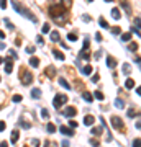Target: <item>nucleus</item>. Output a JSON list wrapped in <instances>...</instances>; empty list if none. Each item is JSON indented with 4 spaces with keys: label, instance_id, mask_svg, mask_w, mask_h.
I'll return each instance as SVG.
<instances>
[{
    "label": "nucleus",
    "instance_id": "7",
    "mask_svg": "<svg viewBox=\"0 0 141 147\" xmlns=\"http://www.w3.org/2000/svg\"><path fill=\"white\" fill-rule=\"evenodd\" d=\"M59 131L64 136H72V134H74V129H72V127H67V126H61Z\"/></svg>",
    "mask_w": 141,
    "mask_h": 147
},
{
    "label": "nucleus",
    "instance_id": "54",
    "mask_svg": "<svg viewBox=\"0 0 141 147\" xmlns=\"http://www.w3.org/2000/svg\"><path fill=\"white\" fill-rule=\"evenodd\" d=\"M10 56H12V57H18V54H16L15 51H10Z\"/></svg>",
    "mask_w": 141,
    "mask_h": 147
},
{
    "label": "nucleus",
    "instance_id": "10",
    "mask_svg": "<svg viewBox=\"0 0 141 147\" xmlns=\"http://www.w3.org/2000/svg\"><path fill=\"white\" fill-rule=\"evenodd\" d=\"M94 121H95V118L89 114V116H85V118H84V124H85V126H90V124H94Z\"/></svg>",
    "mask_w": 141,
    "mask_h": 147
},
{
    "label": "nucleus",
    "instance_id": "45",
    "mask_svg": "<svg viewBox=\"0 0 141 147\" xmlns=\"http://www.w3.org/2000/svg\"><path fill=\"white\" fill-rule=\"evenodd\" d=\"M5 127H7L5 123H3V121H0V131H5Z\"/></svg>",
    "mask_w": 141,
    "mask_h": 147
},
{
    "label": "nucleus",
    "instance_id": "29",
    "mask_svg": "<svg viewBox=\"0 0 141 147\" xmlns=\"http://www.w3.org/2000/svg\"><path fill=\"white\" fill-rule=\"evenodd\" d=\"M130 70H131L130 64H123V74H130Z\"/></svg>",
    "mask_w": 141,
    "mask_h": 147
},
{
    "label": "nucleus",
    "instance_id": "23",
    "mask_svg": "<svg viewBox=\"0 0 141 147\" xmlns=\"http://www.w3.org/2000/svg\"><path fill=\"white\" fill-rule=\"evenodd\" d=\"M51 39H53V41H59V33H58V31H53V33H51Z\"/></svg>",
    "mask_w": 141,
    "mask_h": 147
},
{
    "label": "nucleus",
    "instance_id": "52",
    "mask_svg": "<svg viewBox=\"0 0 141 147\" xmlns=\"http://www.w3.org/2000/svg\"><path fill=\"white\" fill-rule=\"evenodd\" d=\"M95 39H97V41H102V36H100V33H95Z\"/></svg>",
    "mask_w": 141,
    "mask_h": 147
},
{
    "label": "nucleus",
    "instance_id": "48",
    "mask_svg": "<svg viewBox=\"0 0 141 147\" xmlns=\"http://www.w3.org/2000/svg\"><path fill=\"white\" fill-rule=\"evenodd\" d=\"M31 144H33L35 147H38V146H39V141H38V139H33V142H31Z\"/></svg>",
    "mask_w": 141,
    "mask_h": 147
},
{
    "label": "nucleus",
    "instance_id": "22",
    "mask_svg": "<svg viewBox=\"0 0 141 147\" xmlns=\"http://www.w3.org/2000/svg\"><path fill=\"white\" fill-rule=\"evenodd\" d=\"M20 126H22V127H25V129H28V127H30V126H31V124H30L28 121H25V119H23V118H22V119H20Z\"/></svg>",
    "mask_w": 141,
    "mask_h": 147
},
{
    "label": "nucleus",
    "instance_id": "25",
    "mask_svg": "<svg viewBox=\"0 0 141 147\" xmlns=\"http://www.w3.org/2000/svg\"><path fill=\"white\" fill-rule=\"evenodd\" d=\"M131 39V33H125V34H121V41H130Z\"/></svg>",
    "mask_w": 141,
    "mask_h": 147
},
{
    "label": "nucleus",
    "instance_id": "21",
    "mask_svg": "<svg viewBox=\"0 0 141 147\" xmlns=\"http://www.w3.org/2000/svg\"><path fill=\"white\" fill-rule=\"evenodd\" d=\"M128 116H130V118H135V116H138V111H136L135 108H130L128 109Z\"/></svg>",
    "mask_w": 141,
    "mask_h": 147
},
{
    "label": "nucleus",
    "instance_id": "59",
    "mask_svg": "<svg viewBox=\"0 0 141 147\" xmlns=\"http://www.w3.org/2000/svg\"><path fill=\"white\" fill-rule=\"evenodd\" d=\"M87 2H92V0H87Z\"/></svg>",
    "mask_w": 141,
    "mask_h": 147
},
{
    "label": "nucleus",
    "instance_id": "46",
    "mask_svg": "<svg viewBox=\"0 0 141 147\" xmlns=\"http://www.w3.org/2000/svg\"><path fill=\"white\" fill-rule=\"evenodd\" d=\"M82 20H84V21H90V16L89 15H82Z\"/></svg>",
    "mask_w": 141,
    "mask_h": 147
},
{
    "label": "nucleus",
    "instance_id": "20",
    "mask_svg": "<svg viewBox=\"0 0 141 147\" xmlns=\"http://www.w3.org/2000/svg\"><path fill=\"white\" fill-rule=\"evenodd\" d=\"M112 16H113L115 20H118L120 16H121V15H120V10H118V8H113V10H112Z\"/></svg>",
    "mask_w": 141,
    "mask_h": 147
},
{
    "label": "nucleus",
    "instance_id": "27",
    "mask_svg": "<svg viewBox=\"0 0 141 147\" xmlns=\"http://www.w3.org/2000/svg\"><path fill=\"white\" fill-rule=\"evenodd\" d=\"M92 97H94V98H97V100H103V93H102V92H95Z\"/></svg>",
    "mask_w": 141,
    "mask_h": 147
},
{
    "label": "nucleus",
    "instance_id": "41",
    "mask_svg": "<svg viewBox=\"0 0 141 147\" xmlns=\"http://www.w3.org/2000/svg\"><path fill=\"white\" fill-rule=\"evenodd\" d=\"M69 127H72V129L77 127V123H76V121H69Z\"/></svg>",
    "mask_w": 141,
    "mask_h": 147
},
{
    "label": "nucleus",
    "instance_id": "11",
    "mask_svg": "<svg viewBox=\"0 0 141 147\" xmlns=\"http://www.w3.org/2000/svg\"><path fill=\"white\" fill-rule=\"evenodd\" d=\"M107 65H108L110 69H115V67H117V60H115L113 57H107Z\"/></svg>",
    "mask_w": 141,
    "mask_h": 147
},
{
    "label": "nucleus",
    "instance_id": "1",
    "mask_svg": "<svg viewBox=\"0 0 141 147\" xmlns=\"http://www.w3.org/2000/svg\"><path fill=\"white\" fill-rule=\"evenodd\" d=\"M12 5H13L15 11H18V13H20V15H23V16H26L28 20H31L33 23H36V16L33 15V13H31L30 10H26V8H25L23 5H20V3H18L16 0H13V2H12Z\"/></svg>",
    "mask_w": 141,
    "mask_h": 147
},
{
    "label": "nucleus",
    "instance_id": "55",
    "mask_svg": "<svg viewBox=\"0 0 141 147\" xmlns=\"http://www.w3.org/2000/svg\"><path fill=\"white\" fill-rule=\"evenodd\" d=\"M0 39H5V33L2 31V29H0Z\"/></svg>",
    "mask_w": 141,
    "mask_h": 147
},
{
    "label": "nucleus",
    "instance_id": "24",
    "mask_svg": "<svg viewBox=\"0 0 141 147\" xmlns=\"http://www.w3.org/2000/svg\"><path fill=\"white\" fill-rule=\"evenodd\" d=\"M67 39H69V41H77V34L76 33H69V34H67Z\"/></svg>",
    "mask_w": 141,
    "mask_h": 147
},
{
    "label": "nucleus",
    "instance_id": "18",
    "mask_svg": "<svg viewBox=\"0 0 141 147\" xmlns=\"http://www.w3.org/2000/svg\"><path fill=\"white\" fill-rule=\"evenodd\" d=\"M46 129H48V132H49V134H53V132H56V124L49 123V124L46 126Z\"/></svg>",
    "mask_w": 141,
    "mask_h": 147
},
{
    "label": "nucleus",
    "instance_id": "31",
    "mask_svg": "<svg viewBox=\"0 0 141 147\" xmlns=\"http://www.w3.org/2000/svg\"><path fill=\"white\" fill-rule=\"evenodd\" d=\"M98 23H100V26H102V28H108V23L105 21L103 18H100V20H98Z\"/></svg>",
    "mask_w": 141,
    "mask_h": 147
},
{
    "label": "nucleus",
    "instance_id": "38",
    "mask_svg": "<svg viewBox=\"0 0 141 147\" xmlns=\"http://www.w3.org/2000/svg\"><path fill=\"white\" fill-rule=\"evenodd\" d=\"M3 21H5V25H7V26H8V28H10V29H13V25H12V23H10V20H8V18H5Z\"/></svg>",
    "mask_w": 141,
    "mask_h": 147
},
{
    "label": "nucleus",
    "instance_id": "36",
    "mask_svg": "<svg viewBox=\"0 0 141 147\" xmlns=\"http://www.w3.org/2000/svg\"><path fill=\"white\" fill-rule=\"evenodd\" d=\"M13 101H15V103H20V101H22V95H15V97H13Z\"/></svg>",
    "mask_w": 141,
    "mask_h": 147
},
{
    "label": "nucleus",
    "instance_id": "33",
    "mask_svg": "<svg viewBox=\"0 0 141 147\" xmlns=\"http://www.w3.org/2000/svg\"><path fill=\"white\" fill-rule=\"evenodd\" d=\"M35 51H36V48H33V46H28V48H26V52H28V54H33Z\"/></svg>",
    "mask_w": 141,
    "mask_h": 147
},
{
    "label": "nucleus",
    "instance_id": "43",
    "mask_svg": "<svg viewBox=\"0 0 141 147\" xmlns=\"http://www.w3.org/2000/svg\"><path fill=\"white\" fill-rule=\"evenodd\" d=\"M49 31V25L46 23V25H43V33H48Z\"/></svg>",
    "mask_w": 141,
    "mask_h": 147
},
{
    "label": "nucleus",
    "instance_id": "35",
    "mask_svg": "<svg viewBox=\"0 0 141 147\" xmlns=\"http://www.w3.org/2000/svg\"><path fill=\"white\" fill-rule=\"evenodd\" d=\"M120 31H121V29H120L118 26H113V28H112V33H113V34H120Z\"/></svg>",
    "mask_w": 141,
    "mask_h": 147
},
{
    "label": "nucleus",
    "instance_id": "6",
    "mask_svg": "<svg viewBox=\"0 0 141 147\" xmlns=\"http://www.w3.org/2000/svg\"><path fill=\"white\" fill-rule=\"evenodd\" d=\"M12 70H13V60L8 57L5 59V74H12Z\"/></svg>",
    "mask_w": 141,
    "mask_h": 147
},
{
    "label": "nucleus",
    "instance_id": "5",
    "mask_svg": "<svg viewBox=\"0 0 141 147\" xmlns=\"http://www.w3.org/2000/svg\"><path fill=\"white\" fill-rule=\"evenodd\" d=\"M62 114H64V116H67V118H72V116H76V114H77V109L74 108V106H67V108L64 109V113H62Z\"/></svg>",
    "mask_w": 141,
    "mask_h": 147
},
{
    "label": "nucleus",
    "instance_id": "30",
    "mask_svg": "<svg viewBox=\"0 0 141 147\" xmlns=\"http://www.w3.org/2000/svg\"><path fill=\"white\" fill-rule=\"evenodd\" d=\"M41 118H43V119H48V118H49L48 109H43V111H41Z\"/></svg>",
    "mask_w": 141,
    "mask_h": 147
},
{
    "label": "nucleus",
    "instance_id": "49",
    "mask_svg": "<svg viewBox=\"0 0 141 147\" xmlns=\"http://www.w3.org/2000/svg\"><path fill=\"white\" fill-rule=\"evenodd\" d=\"M36 41H38L39 44H43V43H44V39H43V36H38V38H36Z\"/></svg>",
    "mask_w": 141,
    "mask_h": 147
},
{
    "label": "nucleus",
    "instance_id": "12",
    "mask_svg": "<svg viewBox=\"0 0 141 147\" xmlns=\"http://www.w3.org/2000/svg\"><path fill=\"white\" fill-rule=\"evenodd\" d=\"M59 85H62V87H64L66 90H69V88H70V85H69V82L66 80V78H62V77H61V78H59Z\"/></svg>",
    "mask_w": 141,
    "mask_h": 147
},
{
    "label": "nucleus",
    "instance_id": "19",
    "mask_svg": "<svg viewBox=\"0 0 141 147\" xmlns=\"http://www.w3.org/2000/svg\"><path fill=\"white\" fill-rule=\"evenodd\" d=\"M120 2H121V3H123V7H125V11L130 15V13H131V8H130V5H128V2H126V0H120Z\"/></svg>",
    "mask_w": 141,
    "mask_h": 147
},
{
    "label": "nucleus",
    "instance_id": "2",
    "mask_svg": "<svg viewBox=\"0 0 141 147\" xmlns=\"http://www.w3.org/2000/svg\"><path fill=\"white\" fill-rule=\"evenodd\" d=\"M67 103V95H62V93H58L54 97V101H53V105H54V108H61L62 105Z\"/></svg>",
    "mask_w": 141,
    "mask_h": 147
},
{
    "label": "nucleus",
    "instance_id": "53",
    "mask_svg": "<svg viewBox=\"0 0 141 147\" xmlns=\"http://www.w3.org/2000/svg\"><path fill=\"white\" fill-rule=\"evenodd\" d=\"M0 147H8V142H5V141H2V142H0Z\"/></svg>",
    "mask_w": 141,
    "mask_h": 147
},
{
    "label": "nucleus",
    "instance_id": "4",
    "mask_svg": "<svg viewBox=\"0 0 141 147\" xmlns=\"http://www.w3.org/2000/svg\"><path fill=\"white\" fill-rule=\"evenodd\" d=\"M20 78H22V83H23V85H30V83L33 82V75L30 74V72H25V70H22Z\"/></svg>",
    "mask_w": 141,
    "mask_h": 147
},
{
    "label": "nucleus",
    "instance_id": "8",
    "mask_svg": "<svg viewBox=\"0 0 141 147\" xmlns=\"http://www.w3.org/2000/svg\"><path fill=\"white\" fill-rule=\"evenodd\" d=\"M18 137H20V132H18V129H13V131H12V144H16Z\"/></svg>",
    "mask_w": 141,
    "mask_h": 147
},
{
    "label": "nucleus",
    "instance_id": "56",
    "mask_svg": "<svg viewBox=\"0 0 141 147\" xmlns=\"http://www.w3.org/2000/svg\"><path fill=\"white\" fill-rule=\"evenodd\" d=\"M98 78H100L98 75H94V77H92V82H98Z\"/></svg>",
    "mask_w": 141,
    "mask_h": 147
},
{
    "label": "nucleus",
    "instance_id": "28",
    "mask_svg": "<svg viewBox=\"0 0 141 147\" xmlns=\"http://www.w3.org/2000/svg\"><path fill=\"white\" fill-rule=\"evenodd\" d=\"M46 75H48V77H53V75H54V67H48V70H46Z\"/></svg>",
    "mask_w": 141,
    "mask_h": 147
},
{
    "label": "nucleus",
    "instance_id": "51",
    "mask_svg": "<svg viewBox=\"0 0 141 147\" xmlns=\"http://www.w3.org/2000/svg\"><path fill=\"white\" fill-rule=\"evenodd\" d=\"M90 144H92V146H95V147H98V141H95V139H92V141H90Z\"/></svg>",
    "mask_w": 141,
    "mask_h": 147
},
{
    "label": "nucleus",
    "instance_id": "15",
    "mask_svg": "<svg viewBox=\"0 0 141 147\" xmlns=\"http://www.w3.org/2000/svg\"><path fill=\"white\" fill-rule=\"evenodd\" d=\"M53 54H54V57L56 59H59V60H64V54H62V52H61V51H53Z\"/></svg>",
    "mask_w": 141,
    "mask_h": 147
},
{
    "label": "nucleus",
    "instance_id": "60",
    "mask_svg": "<svg viewBox=\"0 0 141 147\" xmlns=\"http://www.w3.org/2000/svg\"><path fill=\"white\" fill-rule=\"evenodd\" d=\"M0 80H2V77H0Z\"/></svg>",
    "mask_w": 141,
    "mask_h": 147
},
{
    "label": "nucleus",
    "instance_id": "3",
    "mask_svg": "<svg viewBox=\"0 0 141 147\" xmlns=\"http://www.w3.org/2000/svg\"><path fill=\"white\" fill-rule=\"evenodd\" d=\"M112 126H113L117 131H120V132H121V131H125V127H123L125 124H123V121H121L120 116H112Z\"/></svg>",
    "mask_w": 141,
    "mask_h": 147
},
{
    "label": "nucleus",
    "instance_id": "26",
    "mask_svg": "<svg viewBox=\"0 0 141 147\" xmlns=\"http://www.w3.org/2000/svg\"><path fill=\"white\" fill-rule=\"evenodd\" d=\"M115 106H117V108H123V106H125V101H123V100H117V101H115Z\"/></svg>",
    "mask_w": 141,
    "mask_h": 147
},
{
    "label": "nucleus",
    "instance_id": "37",
    "mask_svg": "<svg viewBox=\"0 0 141 147\" xmlns=\"http://www.w3.org/2000/svg\"><path fill=\"white\" fill-rule=\"evenodd\" d=\"M61 2H62V7H66V8L70 7V0H61Z\"/></svg>",
    "mask_w": 141,
    "mask_h": 147
},
{
    "label": "nucleus",
    "instance_id": "13",
    "mask_svg": "<svg viewBox=\"0 0 141 147\" xmlns=\"http://www.w3.org/2000/svg\"><path fill=\"white\" fill-rule=\"evenodd\" d=\"M125 87L128 88V90H130V88H135V80H133V78H128V80L125 82Z\"/></svg>",
    "mask_w": 141,
    "mask_h": 147
},
{
    "label": "nucleus",
    "instance_id": "34",
    "mask_svg": "<svg viewBox=\"0 0 141 147\" xmlns=\"http://www.w3.org/2000/svg\"><path fill=\"white\" fill-rule=\"evenodd\" d=\"M133 147H141V142H140V137H136L135 142H133Z\"/></svg>",
    "mask_w": 141,
    "mask_h": 147
},
{
    "label": "nucleus",
    "instance_id": "42",
    "mask_svg": "<svg viewBox=\"0 0 141 147\" xmlns=\"http://www.w3.org/2000/svg\"><path fill=\"white\" fill-rule=\"evenodd\" d=\"M82 49H89V39H84V48H82Z\"/></svg>",
    "mask_w": 141,
    "mask_h": 147
},
{
    "label": "nucleus",
    "instance_id": "9",
    "mask_svg": "<svg viewBox=\"0 0 141 147\" xmlns=\"http://www.w3.org/2000/svg\"><path fill=\"white\" fill-rule=\"evenodd\" d=\"M82 98H84L85 101H89V103L94 100V97H92V93H90V92H82Z\"/></svg>",
    "mask_w": 141,
    "mask_h": 147
},
{
    "label": "nucleus",
    "instance_id": "50",
    "mask_svg": "<svg viewBox=\"0 0 141 147\" xmlns=\"http://www.w3.org/2000/svg\"><path fill=\"white\" fill-rule=\"evenodd\" d=\"M62 147H69V141H67V139L62 141Z\"/></svg>",
    "mask_w": 141,
    "mask_h": 147
},
{
    "label": "nucleus",
    "instance_id": "14",
    "mask_svg": "<svg viewBox=\"0 0 141 147\" xmlns=\"http://www.w3.org/2000/svg\"><path fill=\"white\" fill-rule=\"evenodd\" d=\"M82 74H84V75H90V74H92V65H85V67L82 69Z\"/></svg>",
    "mask_w": 141,
    "mask_h": 147
},
{
    "label": "nucleus",
    "instance_id": "40",
    "mask_svg": "<svg viewBox=\"0 0 141 147\" xmlns=\"http://www.w3.org/2000/svg\"><path fill=\"white\" fill-rule=\"evenodd\" d=\"M100 132H102V131L98 129V127H94V129H92V134H95V136H98Z\"/></svg>",
    "mask_w": 141,
    "mask_h": 147
},
{
    "label": "nucleus",
    "instance_id": "17",
    "mask_svg": "<svg viewBox=\"0 0 141 147\" xmlns=\"http://www.w3.org/2000/svg\"><path fill=\"white\" fill-rule=\"evenodd\" d=\"M30 65H31V67H38L39 65V59L38 57H31V59H30Z\"/></svg>",
    "mask_w": 141,
    "mask_h": 147
},
{
    "label": "nucleus",
    "instance_id": "16",
    "mask_svg": "<svg viewBox=\"0 0 141 147\" xmlns=\"http://www.w3.org/2000/svg\"><path fill=\"white\" fill-rule=\"evenodd\" d=\"M31 97L33 98H39L41 97V90H39V88H33L31 90Z\"/></svg>",
    "mask_w": 141,
    "mask_h": 147
},
{
    "label": "nucleus",
    "instance_id": "39",
    "mask_svg": "<svg viewBox=\"0 0 141 147\" xmlns=\"http://www.w3.org/2000/svg\"><path fill=\"white\" fill-rule=\"evenodd\" d=\"M131 31L135 33V34H138V36H140V28H138V26H133V28H131Z\"/></svg>",
    "mask_w": 141,
    "mask_h": 147
},
{
    "label": "nucleus",
    "instance_id": "58",
    "mask_svg": "<svg viewBox=\"0 0 141 147\" xmlns=\"http://www.w3.org/2000/svg\"><path fill=\"white\" fill-rule=\"evenodd\" d=\"M105 2H112V0H105Z\"/></svg>",
    "mask_w": 141,
    "mask_h": 147
},
{
    "label": "nucleus",
    "instance_id": "57",
    "mask_svg": "<svg viewBox=\"0 0 141 147\" xmlns=\"http://www.w3.org/2000/svg\"><path fill=\"white\" fill-rule=\"evenodd\" d=\"M2 62H3V59H2V57H0V64H2Z\"/></svg>",
    "mask_w": 141,
    "mask_h": 147
},
{
    "label": "nucleus",
    "instance_id": "32",
    "mask_svg": "<svg viewBox=\"0 0 141 147\" xmlns=\"http://www.w3.org/2000/svg\"><path fill=\"white\" fill-rule=\"evenodd\" d=\"M128 49H130V51H138V44H136V43H131L130 46H128Z\"/></svg>",
    "mask_w": 141,
    "mask_h": 147
},
{
    "label": "nucleus",
    "instance_id": "47",
    "mask_svg": "<svg viewBox=\"0 0 141 147\" xmlns=\"http://www.w3.org/2000/svg\"><path fill=\"white\" fill-rule=\"evenodd\" d=\"M0 7H2V8H5V7H7V0H0Z\"/></svg>",
    "mask_w": 141,
    "mask_h": 147
},
{
    "label": "nucleus",
    "instance_id": "44",
    "mask_svg": "<svg viewBox=\"0 0 141 147\" xmlns=\"http://www.w3.org/2000/svg\"><path fill=\"white\" fill-rule=\"evenodd\" d=\"M44 147H56V146H54V144H51L49 141H46V142H44Z\"/></svg>",
    "mask_w": 141,
    "mask_h": 147
}]
</instances>
